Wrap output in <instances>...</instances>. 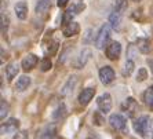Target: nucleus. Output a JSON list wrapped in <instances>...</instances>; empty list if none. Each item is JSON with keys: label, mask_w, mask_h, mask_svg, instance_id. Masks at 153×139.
<instances>
[{"label": "nucleus", "mask_w": 153, "mask_h": 139, "mask_svg": "<svg viewBox=\"0 0 153 139\" xmlns=\"http://www.w3.org/2000/svg\"><path fill=\"white\" fill-rule=\"evenodd\" d=\"M111 24H105V25L101 26V29L97 33L95 37V47L98 50H103L108 47V43H109V39H111Z\"/></svg>", "instance_id": "f257e3e1"}, {"label": "nucleus", "mask_w": 153, "mask_h": 139, "mask_svg": "<svg viewBox=\"0 0 153 139\" xmlns=\"http://www.w3.org/2000/svg\"><path fill=\"white\" fill-rule=\"evenodd\" d=\"M149 116H141L134 121V129L138 135L145 136L148 134V129H149Z\"/></svg>", "instance_id": "f03ea898"}, {"label": "nucleus", "mask_w": 153, "mask_h": 139, "mask_svg": "<svg viewBox=\"0 0 153 139\" xmlns=\"http://www.w3.org/2000/svg\"><path fill=\"white\" fill-rule=\"evenodd\" d=\"M91 48H83L80 52H79V55L76 57L75 62H73V66H75L76 69H82L84 68L85 65H87V62L91 59Z\"/></svg>", "instance_id": "7ed1b4c3"}, {"label": "nucleus", "mask_w": 153, "mask_h": 139, "mask_svg": "<svg viewBox=\"0 0 153 139\" xmlns=\"http://www.w3.org/2000/svg\"><path fill=\"white\" fill-rule=\"evenodd\" d=\"M105 52H106V57L111 61H117L121 54V44L119 41H111V43L108 44Z\"/></svg>", "instance_id": "20e7f679"}, {"label": "nucleus", "mask_w": 153, "mask_h": 139, "mask_svg": "<svg viewBox=\"0 0 153 139\" xmlns=\"http://www.w3.org/2000/svg\"><path fill=\"white\" fill-rule=\"evenodd\" d=\"M97 104H98V107H100V112L103 114H106L111 112L112 109V96L111 94H102V95L98 98V101H97Z\"/></svg>", "instance_id": "39448f33"}, {"label": "nucleus", "mask_w": 153, "mask_h": 139, "mask_svg": "<svg viewBox=\"0 0 153 139\" xmlns=\"http://www.w3.org/2000/svg\"><path fill=\"white\" fill-rule=\"evenodd\" d=\"M109 123L117 131H126V128H127V120H126V117H123L119 113L112 114L111 117H109Z\"/></svg>", "instance_id": "423d86ee"}, {"label": "nucleus", "mask_w": 153, "mask_h": 139, "mask_svg": "<svg viewBox=\"0 0 153 139\" xmlns=\"http://www.w3.org/2000/svg\"><path fill=\"white\" fill-rule=\"evenodd\" d=\"M100 80L102 84H111L114 80V70L111 66H102L100 69Z\"/></svg>", "instance_id": "0eeeda50"}, {"label": "nucleus", "mask_w": 153, "mask_h": 139, "mask_svg": "<svg viewBox=\"0 0 153 139\" xmlns=\"http://www.w3.org/2000/svg\"><path fill=\"white\" fill-rule=\"evenodd\" d=\"M57 135V125L47 124L42 131L37 134V139H54Z\"/></svg>", "instance_id": "6e6552de"}, {"label": "nucleus", "mask_w": 153, "mask_h": 139, "mask_svg": "<svg viewBox=\"0 0 153 139\" xmlns=\"http://www.w3.org/2000/svg\"><path fill=\"white\" fill-rule=\"evenodd\" d=\"M18 128H19V120H17V118H10V120H7L6 123L1 124V135L17 132Z\"/></svg>", "instance_id": "1a4fd4ad"}, {"label": "nucleus", "mask_w": 153, "mask_h": 139, "mask_svg": "<svg viewBox=\"0 0 153 139\" xmlns=\"http://www.w3.org/2000/svg\"><path fill=\"white\" fill-rule=\"evenodd\" d=\"M94 95H95V88H94V87H87V88H84L82 92H80V95H79V102H80V105H83V106L88 105L90 102H91V99L94 98Z\"/></svg>", "instance_id": "9d476101"}, {"label": "nucleus", "mask_w": 153, "mask_h": 139, "mask_svg": "<svg viewBox=\"0 0 153 139\" xmlns=\"http://www.w3.org/2000/svg\"><path fill=\"white\" fill-rule=\"evenodd\" d=\"M37 62H39V58L36 57L35 54H28V55L22 59L21 66L25 72H29V70H32L36 65H37Z\"/></svg>", "instance_id": "9b49d317"}, {"label": "nucleus", "mask_w": 153, "mask_h": 139, "mask_svg": "<svg viewBox=\"0 0 153 139\" xmlns=\"http://www.w3.org/2000/svg\"><path fill=\"white\" fill-rule=\"evenodd\" d=\"M82 8H84L83 4H75V6H72V7H69L68 10L65 11V14H64V25H66V24L72 22V18L75 17L76 14H79V13L82 11Z\"/></svg>", "instance_id": "f8f14e48"}, {"label": "nucleus", "mask_w": 153, "mask_h": 139, "mask_svg": "<svg viewBox=\"0 0 153 139\" xmlns=\"http://www.w3.org/2000/svg\"><path fill=\"white\" fill-rule=\"evenodd\" d=\"M121 107H123V110H124L126 113H128V116H132V114L138 110V104H137V101L134 99V98L130 96V98H127V99L123 102Z\"/></svg>", "instance_id": "ddd939ff"}, {"label": "nucleus", "mask_w": 153, "mask_h": 139, "mask_svg": "<svg viewBox=\"0 0 153 139\" xmlns=\"http://www.w3.org/2000/svg\"><path fill=\"white\" fill-rule=\"evenodd\" d=\"M80 32V25L77 22L72 21L66 25H64V29H62V33H64L65 37H71V36H75Z\"/></svg>", "instance_id": "4468645a"}, {"label": "nucleus", "mask_w": 153, "mask_h": 139, "mask_svg": "<svg viewBox=\"0 0 153 139\" xmlns=\"http://www.w3.org/2000/svg\"><path fill=\"white\" fill-rule=\"evenodd\" d=\"M14 11H15V15H17V18H19V19H26V17H28V3L26 1H18L17 4L14 6Z\"/></svg>", "instance_id": "2eb2a0df"}, {"label": "nucleus", "mask_w": 153, "mask_h": 139, "mask_svg": "<svg viewBox=\"0 0 153 139\" xmlns=\"http://www.w3.org/2000/svg\"><path fill=\"white\" fill-rule=\"evenodd\" d=\"M76 84H77V77H76V76H71V77L68 78V81L65 83L64 88L61 89L62 95H69L71 92H73V89H75Z\"/></svg>", "instance_id": "dca6fc26"}, {"label": "nucleus", "mask_w": 153, "mask_h": 139, "mask_svg": "<svg viewBox=\"0 0 153 139\" xmlns=\"http://www.w3.org/2000/svg\"><path fill=\"white\" fill-rule=\"evenodd\" d=\"M30 83H32V80H30L29 76H25V75L21 76V77L17 80V83H15V89L19 91V92H22V91H25V89L30 86Z\"/></svg>", "instance_id": "f3484780"}, {"label": "nucleus", "mask_w": 153, "mask_h": 139, "mask_svg": "<svg viewBox=\"0 0 153 139\" xmlns=\"http://www.w3.org/2000/svg\"><path fill=\"white\" fill-rule=\"evenodd\" d=\"M18 72H19V65L17 64V62H13V64H10L6 68V75H7V80L8 81H11L14 77H17Z\"/></svg>", "instance_id": "a211bd4d"}, {"label": "nucleus", "mask_w": 153, "mask_h": 139, "mask_svg": "<svg viewBox=\"0 0 153 139\" xmlns=\"http://www.w3.org/2000/svg\"><path fill=\"white\" fill-rule=\"evenodd\" d=\"M127 0H113V11L117 14H123L127 10Z\"/></svg>", "instance_id": "6ab92c4d"}, {"label": "nucleus", "mask_w": 153, "mask_h": 139, "mask_svg": "<svg viewBox=\"0 0 153 139\" xmlns=\"http://www.w3.org/2000/svg\"><path fill=\"white\" fill-rule=\"evenodd\" d=\"M50 8V0H37L36 1V14H44Z\"/></svg>", "instance_id": "aec40b11"}, {"label": "nucleus", "mask_w": 153, "mask_h": 139, "mask_svg": "<svg viewBox=\"0 0 153 139\" xmlns=\"http://www.w3.org/2000/svg\"><path fill=\"white\" fill-rule=\"evenodd\" d=\"M120 21H121V14H117V13L113 11V13L109 15V24H111V26L113 29H116V30L120 28Z\"/></svg>", "instance_id": "412c9836"}, {"label": "nucleus", "mask_w": 153, "mask_h": 139, "mask_svg": "<svg viewBox=\"0 0 153 139\" xmlns=\"http://www.w3.org/2000/svg\"><path fill=\"white\" fill-rule=\"evenodd\" d=\"M143 101H145L146 106L149 107L150 110H153V87L148 88L143 92Z\"/></svg>", "instance_id": "4be33fe9"}, {"label": "nucleus", "mask_w": 153, "mask_h": 139, "mask_svg": "<svg viewBox=\"0 0 153 139\" xmlns=\"http://www.w3.org/2000/svg\"><path fill=\"white\" fill-rule=\"evenodd\" d=\"M137 47H138V50L141 51L142 54H148V52H149V48H150L149 40L138 39V41H137Z\"/></svg>", "instance_id": "5701e85b"}, {"label": "nucleus", "mask_w": 153, "mask_h": 139, "mask_svg": "<svg viewBox=\"0 0 153 139\" xmlns=\"http://www.w3.org/2000/svg\"><path fill=\"white\" fill-rule=\"evenodd\" d=\"M65 116H66V107H65V105H59V106L57 107V110L54 112L53 118L57 121V120H62Z\"/></svg>", "instance_id": "b1692460"}, {"label": "nucleus", "mask_w": 153, "mask_h": 139, "mask_svg": "<svg viewBox=\"0 0 153 139\" xmlns=\"http://www.w3.org/2000/svg\"><path fill=\"white\" fill-rule=\"evenodd\" d=\"M132 70H134V61H127L124 65V68H123V76L124 77H128V76H131Z\"/></svg>", "instance_id": "393cba45"}, {"label": "nucleus", "mask_w": 153, "mask_h": 139, "mask_svg": "<svg viewBox=\"0 0 153 139\" xmlns=\"http://www.w3.org/2000/svg\"><path fill=\"white\" fill-rule=\"evenodd\" d=\"M1 112H0V117H1V120H4L6 118V116L8 114V112H10V106H8V104L6 102L4 99H1Z\"/></svg>", "instance_id": "a878e982"}, {"label": "nucleus", "mask_w": 153, "mask_h": 139, "mask_svg": "<svg viewBox=\"0 0 153 139\" xmlns=\"http://www.w3.org/2000/svg\"><path fill=\"white\" fill-rule=\"evenodd\" d=\"M51 66H53V64H51L50 58H44V59H42V62H40V69H42L43 72L50 70Z\"/></svg>", "instance_id": "bb28decb"}, {"label": "nucleus", "mask_w": 153, "mask_h": 139, "mask_svg": "<svg viewBox=\"0 0 153 139\" xmlns=\"http://www.w3.org/2000/svg\"><path fill=\"white\" fill-rule=\"evenodd\" d=\"M8 19L7 15H4V11H1V33H6L7 32V28H8Z\"/></svg>", "instance_id": "cd10ccee"}, {"label": "nucleus", "mask_w": 153, "mask_h": 139, "mask_svg": "<svg viewBox=\"0 0 153 139\" xmlns=\"http://www.w3.org/2000/svg\"><path fill=\"white\" fill-rule=\"evenodd\" d=\"M135 50H138L137 44H130V47H128V51H127L128 61H132V59L137 57V55H135Z\"/></svg>", "instance_id": "c85d7f7f"}, {"label": "nucleus", "mask_w": 153, "mask_h": 139, "mask_svg": "<svg viewBox=\"0 0 153 139\" xmlns=\"http://www.w3.org/2000/svg\"><path fill=\"white\" fill-rule=\"evenodd\" d=\"M146 76H148V72H146V69H139L138 70V75H137V81H143L146 78Z\"/></svg>", "instance_id": "c756f323"}, {"label": "nucleus", "mask_w": 153, "mask_h": 139, "mask_svg": "<svg viewBox=\"0 0 153 139\" xmlns=\"http://www.w3.org/2000/svg\"><path fill=\"white\" fill-rule=\"evenodd\" d=\"M14 139H28V132H26V131L17 132V135H15Z\"/></svg>", "instance_id": "7c9ffc66"}, {"label": "nucleus", "mask_w": 153, "mask_h": 139, "mask_svg": "<svg viewBox=\"0 0 153 139\" xmlns=\"http://www.w3.org/2000/svg\"><path fill=\"white\" fill-rule=\"evenodd\" d=\"M69 0H57V6L58 7H65L66 4H68Z\"/></svg>", "instance_id": "2f4dec72"}, {"label": "nucleus", "mask_w": 153, "mask_h": 139, "mask_svg": "<svg viewBox=\"0 0 153 139\" xmlns=\"http://www.w3.org/2000/svg\"><path fill=\"white\" fill-rule=\"evenodd\" d=\"M149 65H150V69L153 70V61H149Z\"/></svg>", "instance_id": "473e14b6"}, {"label": "nucleus", "mask_w": 153, "mask_h": 139, "mask_svg": "<svg viewBox=\"0 0 153 139\" xmlns=\"http://www.w3.org/2000/svg\"><path fill=\"white\" fill-rule=\"evenodd\" d=\"M137 1H138V0H137Z\"/></svg>", "instance_id": "72a5a7b5"}]
</instances>
